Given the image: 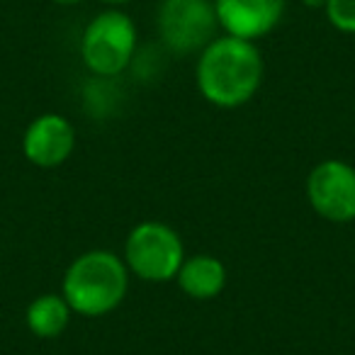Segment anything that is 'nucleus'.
I'll list each match as a JSON object with an SVG mask.
<instances>
[{
    "mask_svg": "<svg viewBox=\"0 0 355 355\" xmlns=\"http://www.w3.org/2000/svg\"><path fill=\"white\" fill-rule=\"evenodd\" d=\"M263 54L256 42L232 35L214 37L198 56L195 83L209 105L222 110H236L251 103L261 90Z\"/></svg>",
    "mask_w": 355,
    "mask_h": 355,
    "instance_id": "1",
    "label": "nucleus"
},
{
    "mask_svg": "<svg viewBox=\"0 0 355 355\" xmlns=\"http://www.w3.org/2000/svg\"><path fill=\"white\" fill-rule=\"evenodd\" d=\"M129 268L124 258L107 248H93L71 261L61 280V295L71 311L85 319L107 316L124 302Z\"/></svg>",
    "mask_w": 355,
    "mask_h": 355,
    "instance_id": "2",
    "label": "nucleus"
},
{
    "mask_svg": "<svg viewBox=\"0 0 355 355\" xmlns=\"http://www.w3.org/2000/svg\"><path fill=\"white\" fill-rule=\"evenodd\" d=\"M139 32L134 20L119 8H107L90 17L80 32L78 54L83 66L98 78H114L137 56Z\"/></svg>",
    "mask_w": 355,
    "mask_h": 355,
    "instance_id": "3",
    "label": "nucleus"
},
{
    "mask_svg": "<svg viewBox=\"0 0 355 355\" xmlns=\"http://www.w3.org/2000/svg\"><path fill=\"white\" fill-rule=\"evenodd\" d=\"M185 261L180 234L156 219L139 222L124 241V263L129 272L146 282H171Z\"/></svg>",
    "mask_w": 355,
    "mask_h": 355,
    "instance_id": "4",
    "label": "nucleus"
},
{
    "mask_svg": "<svg viewBox=\"0 0 355 355\" xmlns=\"http://www.w3.org/2000/svg\"><path fill=\"white\" fill-rule=\"evenodd\" d=\"M156 27L173 54H200L217 37L214 0H161Z\"/></svg>",
    "mask_w": 355,
    "mask_h": 355,
    "instance_id": "5",
    "label": "nucleus"
},
{
    "mask_svg": "<svg viewBox=\"0 0 355 355\" xmlns=\"http://www.w3.org/2000/svg\"><path fill=\"white\" fill-rule=\"evenodd\" d=\"M306 202L321 219L355 222V166L343 158H324L306 175Z\"/></svg>",
    "mask_w": 355,
    "mask_h": 355,
    "instance_id": "6",
    "label": "nucleus"
},
{
    "mask_svg": "<svg viewBox=\"0 0 355 355\" xmlns=\"http://www.w3.org/2000/svg\"><path fill=\"white\" fill-rule=\"evenodd\" d=\"M76 148V127L59 112H44L27 124L22 153L37 168H59Z\"/></svg>",
    "mask_w": 355,
    "mask_h": 355,
    "instance_id": "7",
    "label": "nucleus"
},
{
    "mask_svg": "<svg viewBox=\"0 0 355 355\" xmlns=\"http://www.w3.org/2000/svg\"><path fill=\"white\" fill-rule=\"evenodd\" d=\"M224 35L256 42L270 35L285 15V0H214Z\"/></svg>",
    "mask_w": 355,
    "mask_h": 355,
    "instance_id": "8",
    "label": "nucleus"
},
{
    "mask_svg": "<svg viewBox=\"0 0 355 355\" xmlns=\"http://www.w3.org/2000/svg\"><path fill=\"white\" fill-rule=\"evenodd\" d=\"M178 287L190 297V300L207 302L214 300L227 287V266L217 256L198 253V256H185L183 266L175 275Z\"/></svg>",
    "mask_w": 355,
    "mask_h": 355,
    "instance_id": "9",
    "label": "nucleus"
},
{
    "mask_svg": "<svg viewBox=\"0 0 355 355\" xmlns=\"http://www.w3.org/2000/svg\"><path fill=\"white\" fill-rule=\"evenodd\" d=\"M71 316H73V311H71L69 302L64 300V295L46 292L27 304L25 324L37 338H59L69 329Z\"/></svg>",
    "mask_w": 355,
    "mask_h": 355,
    "instance_id": "10",
    "label": "nucleus"
},
{
    "mask_svg": "<svg viewBox=\"0 0 355 355\" xmlns=\"http://www.w3.org/2000/svg\"><path fill=\"white\" fill-rule=\"evenodd\" d=\"M326 20L343 35H355V0H326Z\"/></svg>",
    "mask_w": 355,
    "mask_h": 355,
    "instance_id": "11",
    "label": "nucleus"
},
{
    "mask_svg": "<svg viewBox=\"0 0 355 355\" xmlns=\"http://www.w3.org/2000/svg\"><path fill=\"white\" fill-rule=\"evenodd\" d=\"M103 6L107 8H119V6H127V3H132V0H100Z\"/></svg>",
    "mask_w": 355,
    "mask_h": 355,
    "instance_id": "12",
    "label": "nucleus"
},
{
    "mask_svg": "<svg viewBox=\"0 0 355 355\" xmlns=\"http://www.w3.org/2000/svg\"><path fill=\"white\" fill-rule=\"evenodd\" d=\"M51 3H56V6H61V8H73V6H78V3H83V0H51Z\"/></svg>",
    "mask_w": 355,
    "mask_h": 355,
    "instance_id": "13",
    "label": "nucleus"
},
{
    "mask_svg": "<svg viewBox=\"0 0 355 355\" xmlns=\"http://www.w3.org/2000/svg\"><path fill=\"white\" fill-rule=\"evenodd\" d=\"M302 3H304L306 8H324L326 0H302Z\"/></svg>",
    "mask_w": 355,
    "mask_h": 355,
    "instance_id": "14",
    "label": "nucleus"
}]
</instances>
